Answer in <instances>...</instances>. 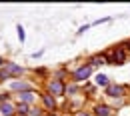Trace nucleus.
Listing matches in <instances>:
<instances>
[{
  "instance_id": "f257e3e1",
  "label": "nucleus",
  "mask_w": 130,
  "mask_h": 116,
  "mask_svg": "<svg viewBox=\"0 0 130 116\" xmlns=\"http://www.w3.org/2000/svg\"><path fill=\"white\" fill-rule=\"evenodd\" d=\"M106 56H108V64H124L126 62V50L122 48L120 44L114 46L110 50V54H106Z\"/></svg>"
},
{
  "instance_id": "f03ea898",
  "label": "nucleus",
  "mask_w": 130,
  "mask_h": 116,
  "mask_svg": "<svg viewBox=\"0 0 130 116\" xmlns=\"http://www.w3.org/2000/svg\"><path fill=\"white\" fill-rule=\"evenodd\" d=\"M92 74V66L90 64H82L78 70L72 72V82H86Z\"/></svg>"
},
{
  "instance_id": "7ed1b4c3",
  "label": "nucleus",
  "mask_w": 130,
  "mask_h": 116,
  "mask_svg": "<svg viewBox=\"0 0 130 116\" xmlns=\"http://www.w3.org/2000/svg\"><path fill=\"white\" fill-rule=\"evenodd\" d=\"M24 72V68L14 64V62H6L4 68H2V72H0V78H12V76H20Z\"/></svg>"
},
{
  "instance_id": "20e7f679",
  "label": "nucleus",
  "mask_w": 130,
  "mask_h": 116,
  "mask_svg": "<svg viewBox=\"0 0 130 116\" xmlns=\"http://www.w3.org/2000/svg\"><path fill=\"white\" fill-rule=\"evenodd\" d=\"M48 94H52V96H66V84L62 80H58V78L50 80L48 82Z\"/></svg>"
},
{
  "instance_id": "39448f33",
  "label": "nucleus",
  "mask_w": 130,
  "mask_h": 116,
  "mask_svg": "<svg viewBox=\"0 0 130 116\" xmlns=\"http://www.w3.org/2000/svg\"><path fill=\"white\" fill-rule=\"evenodd\" d=\"M106 94L110 98H124L128 94V86H122V84H110L106 88Z\"/></svg>"
},
{
  "instance_id": "423d86ee",
  "label": "nucleus",
  "mask_w": 130,
  "mask_h": 116,
  "mask_svg": "<svg viewBox=\"0 0 130 116\" xmlns=\"http://www.w3.org/2000/svg\"><path fill=\"white\" fill-rule=\"evenodd\" d=\"M114 108L108 106V104H96L94 106V116H112Z\"/></svg>"
},
{
  "instance_id": "0eeeda50",
  "label": "nucleus",
  "mask_w": 130,
  "mask_h": 116,
  "mask_svg": "<svg viewBox=\"0 0 130 116\" xmlns=\"http://www.w3.org/2000/svg\"><path fill=\"white\" fill-rule=\"evenodd\" d=\"M88 64H90L92 68L94 66H102V64H108V56H106V54H94V56H90Z\"/></svg>"
},
{
  "instance_id": "6e6552de",
  "label": "nucleus",
  "mask_w": 130,
  "mask_h": 116,
  "mask_svg": "<svg viewBox=\"0 0 130 116\" xmlns=\"http://www.w3.org/2000/svg\"><path fill=\"white\" fill-rule=\"evenodd\" d=\"M40 98L44 102V106H46V110H56V98L48 94V92H44V94H40Z\"/></svg>"
},
{
  "instance_id": "1a4fd4ad",
  "label": "nucleus",
  "mask_w": 130,
  "mask_h": 116,
  "mask_svg": "<svg viewBox=\"0 0 130 116\" xmlns=\"http://www.w3.org/2000/svg\"><path fill=\"white\" fill-rule=\"evenodd\" d=\"M34 98H36V94H34V92H30V90H28V92H22V94H20V100H22V104H30Z\"/></svg>"
},
{
  "instance_id": "9d476101",
  "label": "nucleus",
  "mask_w": 130,
  "mask_h": 116,
  "mask_svg": "<svg viewBox=\"0 0 130 116\" xmlns=\"http://www.w3.org/2000/svg\"><path fill=\"white\" fill-rule=\"evenodd\" d=\"M96 84H98V86L108 88V86H110V82H108V76H106V74H98V76H96Z\"/></svg>"
},
{
  "instance_id": "9b49d317",
  "label": "nucleus",
  "mask_w": 130,
  "mask_h": 116,
  "mask_svg": "<svg viewBox=\"0 0 130 116\" xmlns=\"http://www.w3.org/2000/svg\"><path fill=\"white\" fill-rule=\"evenodd\" d=\"M74 94H78V86L76 84H68L66 86V96H74Z\"/></svg>"
},
{
  "instance_id": "f8f14e48",
  "label": "nucleus",
  "mask_w": 130,
  "mask_h": 116,
  "mask_svg": "<svg viewBox=\"0 0 130 116\" xmlns=\"http://www.w3.org/2000/svg\"><path fill=\"white\" fill-rule=\"evenodd\" d=\"M12 88H14V90H24V92H28V88H30V86H28L26 82H14Z\"/></svg>"
},
{
  "instance_id": "ddd939ff",
  "label": "nucleus",
  "mask_w": 130,
  "mask_h": 116,
  "mask_svg": "<svg viewBox=\"0 0 130 116\" xmlns=\"http://www.w3.org/2000/svg\"><path fill=\"white\" fill-rule=\"evenodd\" d=\"M16 112L18 114H30V112H28V104H22V102H20L16 106Z\"/></svg>"
},
{
  "instance_id": "4468645a",
  "label": "nucleus",
  "mask_w": 130,
  "mask_h": 116,
  "mask_svg": "<svg viewBox=\"0 0 130 116\" xmlns=\"http://www.w3.org/2000/svg\"><path fill=\"white\" fill-rule=\"evenodd\" d=\"M12 112H14V108L10 104H2V114L4 116H12Z\"/></svg>"
},
{
  "instance_id": "2eb2a0df",
  "label": "nucleus",
  "mask_w": 130,
  "mask_h": 116,
  "mask_svg": "<svg viewBox=\"0 0 130 116\" xmlns=\"http://www.w3.org/2000/svg\"><path fill=\"white\" fill-rule=\"evenodd\" d=\"M30 116H44V112H42L40 108H32V110H30Z\"/></svg>"
},
{
  "instance_id": "dca6fc26",
  "label": "nucleus",
  "mask_w": 130,
  "mask_h": 116,
  "mask_svg": "<svg viewBox=\"0 0 130 116\" xmlns=\"http://www.w3.org/2000/svg\"><path fill=\"white\" fill-rule=\"evenodd\" d=\"M16 30H18V38H20V42H24V28H22V26H18Z\"/></svg>"
},
{
  "instance_id": "f3484780",
  "label": "nucleus",
  "mask_w": 130,
  "mask_h": 116,
  "mask_svg": "<svg viewBox=\"0 0 130 116\" xmlns=\"http://www.w3.org/2000/svg\"><path fill=\"white\" fill-rule=\"evenodd\" d=\"M74 116H94V114H90V112H86V110H80V112H74Z\"/></svg>"
},
{
  "instance_id": "a211bd4d",
  "label": "nucleus",
  "mask_w": 130,
  "mask_h": 116,
  "mask_svg": "<svg viewBox=\"0 0 130 116\" xmlns=\"http://www.w3.org/2000/svg\"><path fill=\"white\" fill-rule=\"evenodd\" d=\"M44 116H58V114H54V112H48V114H44Z\"/></svg>"
},
{
  "instance_id": "6ab92c4d",
  "label": "nucleus",
  "mask_w": 130,
  "mask_h": 116,
  "mask_svg": "<svg viewBox=\"0 0 130 116\" xmlns=\"http://www.w3.org/2000/svg\"><path fill=\"white\" fill-rule=\"evenodd\" d=\"M0 64H2V58H0Z\"/></svg>"
}]
</instances>
